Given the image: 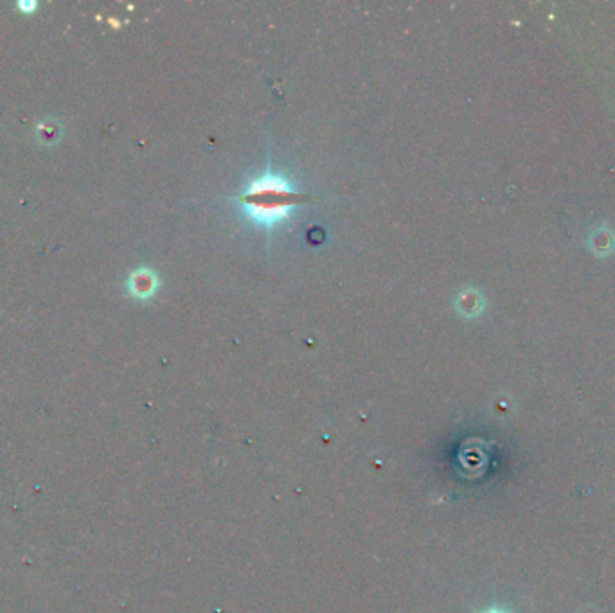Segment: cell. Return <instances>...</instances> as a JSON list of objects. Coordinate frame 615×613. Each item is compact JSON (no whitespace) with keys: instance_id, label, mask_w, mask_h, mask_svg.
Instances as JSON below:
<instances>
[{"instance_id":"cell-1","label":"cell","mask_w":615,"mask_h":613,"mask_svg":"<svg viewBox=\"0 0 615 613\" xmlns=\"http://www.w3.org/2000/svg\"><path fill=\"white\" fill-rule=\"evenodd\" d=\"M234 200L252 225L270 232L288 222L290 211L312 200V196L299 192L283 175L266 169L261 177L250 180L249 188Z\"/></svg>"},{"instance_id":"cell-2","label":"cell","mask_w":615,"mask_h":613,"mask_svg":"<svg viewBox=\"0 0 615 613\" xmlns=\"http://www.w3.org/2000/svg\"><path fill=\"white\" fill-rule=\"evenodd\" d=\"M126 290L134 299L148 300L157 293L158 277L153 270L138 268L130 273L126 281Z\"/></svg>"},{"instance_id":"cell-3","label":"cell","mask_w":615,"mask_h":613,"mask_svg":"<svg viewBox=\"0 0 615 613\" xmlns=\"http://www.w3.org/2000/svg\"><path fill=\"white\" fill-rule=\"evenodd\" d=\"M63 134H65V130H63L62 121L54 119V117H47L35 126V139L45 148L58 146L62 142Z\"/></svg>"},{"instance_id":"cell-4","label":"cell","mask_w":615,"mask_h":613,"mask_svg":"<svg viewBox=\"0 0 615 613\" xmlns=\"http://www.w3.org/2000/svg\"><path fill=\"white\" fill-rule=\"evenodd\" d=\"M18 9L22 13H26V15H31V13L36 9V2H33V0H20Z\"/></svg>"}]
</instances>
